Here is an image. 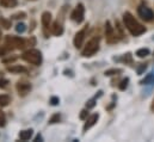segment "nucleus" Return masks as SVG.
I'll list each match as a JSON object with an SVG mask.
<instances>
[{"label":"nucleus","mask_w":154,"mask_h":142,"mask_svg":"<svg viewBox=\"0 0 154 142\" xmlns=\"http://www.w3.org/2000/svg\"><path fill=\"white\" fill-rule=\"evenodd\" d=\"M17 4H18L17 0H0V6L5 7V8L14 7V6H17Z\"/></svg>","instance_id":"ddd939ff"},{"label":"nucleus","mask_w":154,"mask_h":142,"mask_svg":"<svg viewBox=\"0 0 154 142\" xmlns=\"http://www.w3.org/2000/svg\"><path fill=\"white\" fill-rule=\"evenodd\" d=\"M5 43L10 49H24L26 45V41L24 38L17 36H6Z\"/></svg>","instance_id":"20e7f679"},{"label":"nucleus","mask_w":154,"mask_h":142,"mask_svg":"<svg viewBox=\"0 0 154 142\" xmlns=\"http://www.w3.org/2000/svg\"><path fill=\"white\" fill-rule=\"evenodd\" d=\"M31 136H32V129L23 130V131H20V134H19V139H20L22 141H28V140H30Z\"/></svg>","instance_id":"4468645a"},{"label":"nucleus","mask_w":154,"mask_h":142,"mask_svg":"<svg viewBox=\"0 0 154 142\" xmlns=\"http://www.w3.org/2000/svg\"><path fill=\"white\" fill-rule=\"evenodd\" d=\"M7 84H8V80L7 79H4V78L0 79V88H5L7 86Z\"/></svg>","instance_id":"a878e982"},{"label":"nucleus","mask_w":154,"mask_h":142,"mask_svg":"<svg viewBox=\"0 0 154 142\" xmlns=\"http://www.w3.org/2000/svg\"><path fill=\"white\" fill-rule=\"evenodd\" d=\"M143 69H146V65H141V66H140V68L137 69V72H139V74H141Z\"/></svg>","instance_id":"7c9ffc66"},{"label":"nucleus","mask_w":154,"mask_h":142,"mask_svg":"<svg viewBox=\"0 0 154 142\" xmlns=\"http://www.w3.org/2000/svg\"><path fill=\"white\" fill-rule=\"evenodd\" d=\"M7 71L11 72V73H16V74H22V73H26L28 69H26L24 66L14 65V66H10V67H7Z\"/></svg>","instance_id":"f8f14e48"},{"label":"nucleus","mask_w":154,"mask_h":142,"mask_svg":"<svg viewBox=\"0 0 154 142\" xmlns=\"http://www.w3.org/2000/svg\"><path fill=\"white\" fill-rule=\"evenodd\" d=\"M137 14L145 22H152V20H154V12L152 11V8H149L146 5H140L137 7Z\"/></svg>","instance_id":"39448f33"},{"label":"nucleus","mask_w":154,"mask_h":142,"mask_svg":"<svg viewBox=\"0 0 154 142\" xmlns=\"http://www.w3.org/2000/svg\"><path fill=\"white\" fill-rule=\"evenodd\" d=\"M94 105H96V98H93V99H91V100H88L86 103V107L87 109H92V107H94Z\"/></svg>","instance_id":"b1692460"},{"label":"nucleus","mask_w":154,"mask_h":142,"mask_svg":"<svg viewBox=\"0 0 154 142\" xmlns=\"http://www.w3.org/2000/svg\"><path fill=\"white\" fill-rule=\"evenodd\" d=\"M50 104L51 105H57L59 104V98L57 97H51L50 98Z\"/></svg>","instance_id":"c85d7f7f"},{"label":"nucleus","mask_w":154,"mask_h":142,"mask_svg":"<svg viewBox=\"0 0 154 142\" xmlns=\"http://www.w3.org/2000/svg\"><path fill=\"white\" fill-rule=\"evenodd\" d=\"M152 82H154V73L148 74V75L141 81V84H145V85H147V84H152Z\"/></svg>","instance_id":"6ab92c4d"},{"label":"nucleus","mask_w":154,"mask_h":142,"mask_svg":"<svg viewBox=\"0 0 154 142\" xmlns=\"http://www.w3.org/2000/svg\"><path fill=\"white\" fill-rule=\"evenodd\" d=\"M99 42H100V38L99 37H93L91 38L87 44L85 45V48L82 49L81 51V55L84 57H90L92 55H94L98 50H99Z\"/></svg>","instance_id":"7ed1b4c3"},{"label":"nucleus","mask_w":154,"mask_h":142,"mask_svg":"<svg viewBox=\"0 0 154 142\" xmlns=\"http://www.w3.org/2000/svg\"><path fill=\"white\" fill-rule=\"evenodd\" d=\"M51 32L55 36H61L63 34V26L59 22H54L51 24Z\"/></svg>","instance_id":"9b49d317"},{"label":"nucleus","mask_w":154,"mask_h":142,"mask_svg":"<svg viewBox=\"0 0 154 142\" xmlns=\"http://www.w3.org/2000/svg\"><path fill=\"white\" fill-rule=\"evenodd\" d=\"M25 29H26V25H25L24 23H18V24L16 25V31H17V32L23 34V32L25 31Z\"/></svg>","instance_id":"aec40b11"},{"label":"nucleus","mask_w":154,"mask_h":142,"mask_svg":"<svg viewBox=\"0 0 154 142\" xmlns=\"http://www.w3.org/2000/svg\"><path fill=\"white\" fill-rule=\"evenodd\" d=\"M16 88L18 91V94L24 97L31 91V85L28 81H18L17 85H16Z\"/></svg>","instance_id":"0eeeda50"},{"label":"nucleus","mask_w":154,"mask_h":142,"mask_svg":"<svg viewBox=\"0 0 154 142\" xmlns=\"http://www.w3.org/2000/svg\"><path fill=\"white\" fill-rule=\"evenodd\" d=\"M87 115H88L87 110H82L81 113H80V119H86L87 118Z\"/></svg>","instance_id":"c756f323"},{"label":"nucleus","mask_w":154,"mask_h":142,"mask_svg":"<svg viewBox=\"0 0 154 142\" xmlns=\"http://www.w3.org/2000/svg\"><path fill=\"white\" fill-rule=\"evenodd\" d=\"M0 26H1L2 29H5V30L10 29V28H11V20H8V19H6V18L0 17Z\"/></svg>","instance_id":"dca6fc26"},{"label":"nucleus","mask_w":154,"mask_h":142,"mask_svg":"<svg viewBox=\"0 0 154 142\" xmlns=\"http://www.w3.org/2000/svg\"><path fill=\"white\" fill-rule=\"evenodd\" d=\"M86 30H87V25H86L82 30L78 31L75 37H74V47H75L77 49H80V48L82 47V44H84V39H85V35H86Z\"/></svg>","instance_id":"1a4fd4ad"},{"label":"nucleus","mask_w":154,"mask_h":142,"mask_svg":"<svg viewBox=\"0 0 154 142\" xmlns=\"http://www.w3.org/2000/svg\"><path fill=\"white\" fill-rule=\"evenodd\" d=\"M152 110L154 111V100H153V104H152Z\"/></svg>","instance_id":"2f4dec72"},{"label":"nucleus","mask_w":154,"mask_h":142,"mask_svg":"<svg viewBox=\"0 0 154 142\" xmlns=\"http://www.w3.org/2000/svg\"><path fill=\"white\" fill-rule=\"evenodd\" d=\"M60 119H61V116H60L59 113H55V115H53V116H51V118L49 119V124L57 123V122H60Z\"/></svg>","instance_id":"412c9836"},{"label":"nucleus","mask_w":154,"mask_h":142,"mask_svg":"<svg viewBox=\"0 0 154 142\" xmlns=\"http://www.w3.org/2000/svg\"><path fill=\"white\" fill-rule=\"evenodd\" d=\"M0 38H1V32H0Z\"/></svg>","instance_id":"473e14b6"},{"label":"nucleus","mask_w":154,"mask_h":142,"mask_svg":"<svg viewBox=\"0 0 154 142\" xmlns=\"http://www.w3.org/2000/svg\"><path fill=\"white\" fill-rule=\"evenodd\" d=\"M10 103V97L6 94H1L0 96V106H7Z\"/></svg>","instance_id":"a211bd4d"},{"label":"nucleus","mask_w":154,"mask_h":142,"mask_svg":"<svg viewBox=\"0 0 154 142\" xmlns=\"http://www.w3.org/2000/svg\"><path fill=\"white\" fill-rule=\"evenodd\" d=\"M84 16H85V7H84V5L82 4H78L77 7L74 8V11L71 14V18L75 23L80 24L84 20Z\"/></svg>","instance_id":"423d86ee"},{"label":"nucleus","mask_w":154,"mask_h":142,"mask_svg":"<svg viewBox=\"0 0 154 142\" xmlns=\"http://www.w3.org/2000/svg\"><path fill=\"white\" fill-rule=\"evenodd\" d=\"M16 60H17V57H16V56H12V57H8V59H4L2 62H4V63H12V62H14Z\"/></svg>","instance_id":"bb28decb"},{"label":"nucleus","mask_w":154,"mask_h":142,"mask_svg":"<svg viewBox=\"0 0 154 142\" xmlns=\"http://www.w3.org/2000/svg\"><path fill=\"white\" fill-rule=\"evenodd\" d=\"M5 122H6L5 113H4L2 111H0V127H4V125H5Z\"/></svg>","instance_id":"393cba45"},{"label":"nucleus","mask_w":154,"mask_h":142,"mask_svg":"<svg viewBox=\"0 0 154 142\" xmlns=\"http://www.w3.org/2000/svg\"><path fill=\"white\" fill-rule=\"evenodd\" d=\"M148 55H149V49L148 48H141V49H139L136 51V56L140 57V59H143V57H146Z\"/></svg>","instance_id":"2eb2a0df"},{"label":"nucleus","mask_w":154,"mask_h":142,"mask_svg":"<svg viewBox=\"0 0 154 142\" xmlns=\"http://www.w3.org/2000/svg\"><path fill=\"white\" fill-rule=\"evenodd\" d=\"M98 118H99V115H98V113H93V115H91L88 118H86V123H85V125H84V131H86L87 129H90L91 127H93V125L97 123Z\"/></svg>","instance_id":"9d476101"},{"label":"nucleus","mask_w":154,"mask_h":142,"mask_svg":"<svg viewBox=\"0 0 154 142\" xmlns=\"http://www.w3.org/2000/svg\"><path fill=\"white\" fill-rule=\"evenodd\" d=\"M8 50H10V48H8V47H2V48H0V57H1V56H4Z\"/></svg>","instance_id":"cd10ccee"},{"label":"nucleus","mask_w":154,"mask_h":142,"mask_svg":"<svg viewBox=\"0 0 154 142\" xmlns=\"http://www.w3.org/2000/svg\"><path fill=\"white\" fill-rule=\"evenodd\" d=\"M122 73V69L121 68H111V69H108L105 71V75L106 76H111V75H117V74H121Z\"/></svg>","instance_id":"f3484780"},{"label":"nucleus","mask_w":154,"mask_h":142,"mask_svg":"<svg viewBox=\"0 0 154 142\" xmlns=\"http://www.w3.org/2000/svg\"><path fill=\"white\" fill-rule=\"evenodd\" d=\"M128 82H129V79L128 78H125V79H123L122 81H121V84L118 85V87H119V90H122V91H124L127 87H128Z\"/></svg>","instance_id":"4be33fe9"},{"label":"nucleus","mask_w":154,"mask_h":142,"mask_svg":"<svg viewBox=\"0 0 154 142\" xmlns=\"http://www.w3.org/2000/svg\"><path fill=\"white\" fill-rule=\"evenodd\" d=\"M123 23H124V26L133 36H140L146 32V28L141 25L130 12H125L123 14Z\"/></svg>","instance_id":"f257e3e1"},{"label":"nucleus","mask_w":154,"mask_h":142,"mask_svg":"<svg viewBox=\"0 0 154 142\" xmlns=\"http://www.w3.org/2000/svg\"><path fill=\"white\" fill-rule=\"evenodd\" d=\"M25 17H26L25 12H18V13H14L12 16V19H24Z\"/></svg>","instance_id":"5701e85b"},{"label":"nucleus","mask_w":154,"mask_h":142,"mask_svg":"<svg viewBox=\"0 0 154 142\" xmlns=\"http://www.w3.org/2000/svg\"><path fill=\"white\" fill-rule=\"evenodd\" d=\"M41 22H42V25H43V31H44V35L45 37H48V29L51 24V14L50 12H43L42 13V18H41Z\"/></svg>","instance_id":"6e6552de"},{"label":"nucleus","mask_w":154,"mask_h":142,"mask_svg":"<svg viewBox=\"0 0 154 142\" xmlns=\"http://www.w3.org/2000/svg\"><path fill=\"white\" fill-rule=\"evenodd\" d=\"M22 59L28 63H31L35 66H39L42 63V54L37 49H29L24 51L22 55Z\"/></svg>","instance_id":"f03ea898"}]
</instances>
